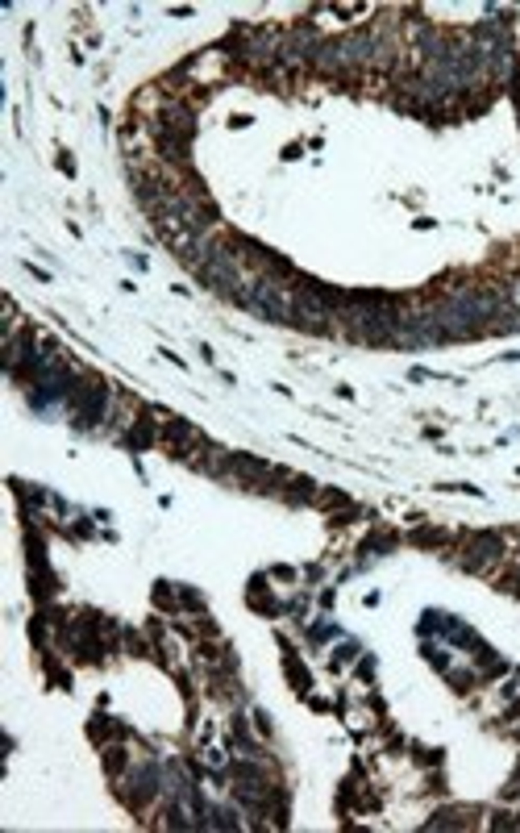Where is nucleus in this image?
I'll list each match as a JSON object with an SVG mask.
<instances>
[{
    "instance_id": "f8f14e48",
    "label": "nucleus",
    "mask_w": 520,
    "mask_h": 833,
    "mask_svg": "<svg viewBox=\"0 0 520 833\" xmlns=\"http://www.w3.org/2000/svg\"><path fill=\"white\" fill-rule=\"evenodd\" d=\"M387 546H395V534H371L362 542V550H371V554H387Z\"/></svg>"
},
{
    "instance_id": "2eb2a0df",
    "label": "nucleus",
    "mask_w": 520,
    "mask_h": 833,
    "mask_svg": "<svg viewBox=\"0 0 520 833\" xmlns=\"http://www.w3.org/2000/svg\"><path fill=\"white\" fill-rule=\"evenodd\" d=\"M154 604H159V608H175V600H171V588H167V584H159V588H154Z\"/></svg>"
},
{
    "instance_id": "9d476101",
    "label": "nucleus",
    "mask_w": 520,
    "mask_h": 833,
    "mask_svg": "<svg viewBox=\"0 0 520 833\" xmlns=\"http://www.w3.org/2000/svg\"><path fill=\"white\" fill-rule=\"evenodd\" d=\"M408 542H412V546H441V542H445V534H441V530L421 525V530H412V534H408Z\"/></svg>"
},
{
    "instance_id": "20e7f679",
    "label": "nucleus",
    "mask_w": 520,
    "mask_h": 833,
    "mask_svg": "<svg viewBox=\"0 0 520 833\" xmlns=\"http://www.w3.org/2000/svg\"><path fill=\"white\" fill-rule=\"evenodd\" d=\"M163 438H167V446H171L175 458H187V450H192V442H196V430L183 421V416H175V421L163 425Z\"/></svg>"
},
{
    "instance_id": "4468645a",
    "label": "nucleus",
    "mask_w": 520,
    "mask_h": 833,
    "mask_svg": "<svg viewBox=\"0 0 520 833\" xmlns=\"http://www.w3.org/2000/svg\"><path fill=\"white\" fill-rule=\"evenodd\" d=\"M354 658H358V646H354V642H341L337 654H333V667H346V662H354Z\"/></svg>"
},
{
    "instance_id": "ddd939ff",
    "label": "nucleus",
    "mask_w": 520,
    "mask_h": 833,
    "mask_svg": "<svg viewBox=\"0 0 520 833\" xmlns=\"http://www.w3.org/2000/svg\"><path fill=\"white\" fill-rule=\"evenodd\" d=\"M208 817H213V821H208V825H217V829H237V817H233L229 808H213V812H208Z\"/></svg>"
},
{
    "instance_id": "0eeeda50",
    "label": "nucleus",
    "mask_w": 520,
    "mask_h": 833,
    "mask_svg": "<svg viewBox=\"0 0 520 833\" xmlns=\"http://www.w3.org/2000/svg\"><path fill=\"white\" fill-rule=\"evenodd\" d=\"M317 496V484H312L308 475H291V488H287V500L291 504H304V500H312Z\"/></svg>"
},
{
    "instance_id": "7ed1b4c3",
    "label": "nucleus",
    "mask_w": 520,
    "mask_h": 833,
    "mask_svg": "<svg viewBox=\"0 0 520 833\" xmlns=\"http://www.w3.org/2000/svg\"><path fill=\"white\" fill-rule=\"evenodd\" d=\"M499 554H504V538H499V534H471V538H466V558H462V567H466V571H487Z\"/></svg>"
},
{
    "instance_id": "39448f33",
    "label": "nucleus",
    "mask_w": 520,
    "mask_h": 833,
    "mask_svg": "<svg viewBox=\"0 0 520 833\" xmlns=\"http://www.w3.org/2000/svg\"><path fill=\"white\" fill-rule=\"evenodd\" d=\"M471 808H445V812H437L425 829H462V825H471Z\"/></svg>"
},
{
    "instance_id": "6e6552de",
    "label": "nucleus",
    "mask_w": 520,
    "mask_h": 833,
    "mask_svg": "<svg viewBox=\"0 0 520 833\" xmlns=\"http://www.w3.org/2000/svg\"><path fill=\"white\" fill-rule=\"evenodd\" d=\"M125 442H129V450H146V446L154 442V425H150L146 416H142V421H138V425L129 430V438H125Z\"/></svg>"
},
{
    "instance_id": "1a4fd4ad",
    "label": "nucleus",
    "mask_w": 520,
    "mask_h": 833,
    "mask_svg": "<svg viewBox=\"0 0 520 833\" xmlns=\"http://www.w3.org/2000/svg\"><path fill=\"white\" fill-rule=\"evenodd\" d=\"M287 675H291V688H296V692H308L312 675H308V671H304V667L296 662V654H291V650H287Z\"/></svg>"
},
{
    "instance_id": "f3484780",
    "label": "nucleus",
    "mask_w": 520,
    "mask_h": 833,
    "mask_svg": "<svg viewBox=\"0 0 520 833\" xmlns=\"http://www.w3.org/2000/svg\"><path fill=\"white\" fill-rule=\"evenodd\" d=\"M254 725H258V734H271V721H267V712H254Z\"/></svg>"
},
{
    "instance_id": "f03ea898",
    "label": "nucleus",
    "mask_w": 520,
    "mask_h": 833,
    "mask_svg": "<svg viewBox=\"0 0 520 833\" xmlns=\"http://www.w3.org/2000/svg\"><path fill=\"white\" fill-rule=\"evenodd\" d=\"M154 792H159V767H138V771H129V779L121 784V800L133 808V812H142L150 800H154Z\"/></svg>"
},
{
    "instance_id": "f257e3e1",
    "label": "nucleus",
    "mask_w": 520,
    "mask_h": 833,
    "mask_svg": "<svg viewBox=\"0 0 520 833\" xmlns=\"http://www.w3.org/2000/svg\"><path fill=\"white\" fill-rule=\"evenodd\" d=\"M104 408H109V384L104 380H83V384H75V392H71V412H75V425H96L100 416H104Z\"/></svg>"
},
{
    "instance_id": "423d86ee",
    "label": "nucleus",
    "mask_w": 520,
    "mask_h": 833,
    "mask_svg": "<svg viewBox=\"0 0 520 833\" xmlns=\"http://www.w3.org/2000/svg\"><path fill=\"white\" fill-rule=\"evenodd\" d=\"M125 762H129L125 746H104V771H109L113 779H121V775H125Z\"/></svg>"
},
{
    "instance_id": "9b49d317",
    "label": "nucleus",
    "mask_w": 520,
    "mask_h": 833,
    "mask_svg": "<svg viewBox=\"0 0 520 833\" xmlns=\"http://www.w3.org/2000/svg\"><path fill=\"white\" fill-rule=\"evenodd\" d=\"M88 734H92L96 742H104V738H117V734H121V725H117V721H104V717H100V721H92V725H88Z\"/></svg>"
},
{
    "instance_id": "dca6fc26",
    "label": "nucleus",
    "mask_w": 520,
    "mask_h": 833,
    "mask_svg": "<svg viewBox=\"0 0 520 833\" xmlns=\"http://www.w3.org/2000/svg\"><path fill=\"white\" fill-rule=\"evenodd\" d=\"M125 646H129V654H150V646H146L138 634H125Z\"/></svg>"
}]
</instances>
